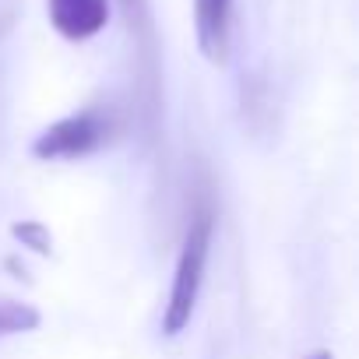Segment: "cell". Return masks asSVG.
<instances>
[{
	"label": "cell",
	"mask_w": 359,
	"mask_h": 359,
	"mask_svg": "<svg viewBox=\"0 0 359 359\" xmlns=\"http://www.w3.org/2000/svg\"><path fill=\"white\" fill-rule=\"evenodd\" d=\"M36 327H39V310L32 303L0 296V338H4V334H22V331H36Z\"/></svg>",
	"instance_id": "6"
},
{
	"label": "cell",
	"mask_w": 359,
	"mask_h": 359,
	"mask_svg": "<svg viewBox=\"0 0 359 359\" xmlns=\"http://www.w3.org/2000/svg\"><path fill=\"white\" fill-rule=\"evenodd\" d=\"M212 240H215V208H212V198L201 194L198 205L191 208V219H187L184 247H180L176 271H172L169 303H165V313H162V331L169 338L180 334L194 317L201 282H205V268H208V254H212Z\"/></svg>",
	"instance_id": "1"
},
{
	"label": "cell",
	"mask_w": 359,
	"mask_h": 359,
	"mask_svg": "<svg viewBox=\"0 0 359 359\" xmlns=\"http://www.w3.org/2000/svg\"><path fill=\"white\" fill-rule=\"evenodd\" d=\"M123 25L134 46V88H137V106L144 116V127L155 130L158 102H162V67H158V36L151 22L148 0H120Z\"/></svg>",
	"instance_id": "2"
},
{
	"label": "cell",
	"mask_w": 359,
	"mask_h": 359,
	"mask_svg": "<svg viewBox=\"0 0 359 359\" xmlns=\"http://www.w3.org/2000/svg\"><path fill=\"white\" fill-rule=\"evenodd\" d=\"M113 120L102 109H81L71 113L57 123H50L36 141H32V155L43 162H60V158H85L92 151H99L109 141Z\"/></svg>",
	"instance_id": "3"
},
{
	"label": "cell",
	"mask_w": 359,
	"mask_h": 359,
	"mask_svg": "<svg viewBox=\"0 0 359 359\" xmlns=\"http://www.w3.org/2000/svg\"><path fill=\"white\" fill-rule=\"evenodd\" d=\"M198 46L212 64L229 60V29H233V0H194Z\"/></svg>",
	"instance_id": "5"
},
{
	"label": "cell",
	"mask_w": 359,
	"mask_h": 359,
	"mask_svg": "<svg viewBox=\"0 0 359 359\" xmlns=\"http://www.w3.org/2000/svg\"><path fill=\"white\" fill-rule=\"evenodd\" d=\"M303 359H334L327 348H317V352H310V355H303Z\"/></svg>",
	"instance_id": "8"
},
{
	"label": "cell",
	"mask_w": 359,
	"mask_h": 359,
	"mask_svg": "<svg viewBox=\"0 0 359 359\" xmlns=\"http://www.w3.org/2000/svg\"><path fill=\"white\" fill-rule=\"evenodd\" d=\"M11 236H15L22 247L36 250V254H50V250H53V236H50V229H46L43 222H36V219L15 222V226H11Z\"/></svg>",
	"instance_id": "7"
},
{
	"label": "cell",
	"mask_w": 359,
	"mask_h": 359,
	"mask_svg": "<svg viewBox=\"0 0 359 359\" xmlns=\"http://www.w3.org/2000/svg\"><path fill=\"white\" fill-rule=\"evenodd\" d=\"M46 11H50V25L64 39L85 43L106 29L109 0H46Z\"/></svg>",
	"instance_id": "4"
}]
</instances>
